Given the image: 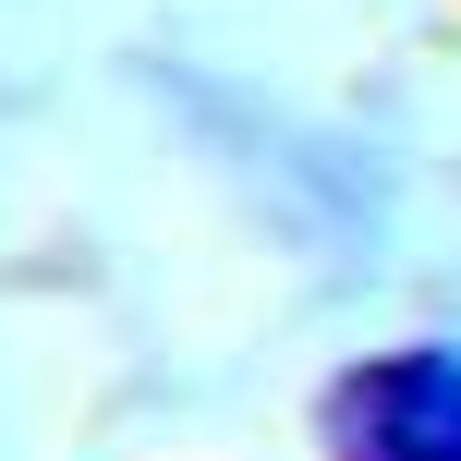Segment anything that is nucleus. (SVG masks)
I'll return each instance as SVG.
<instances>
[{
	"instance_id": "f257e3e1",
	"label": "nucleus",
	"mask_w": 461,
	"mask_h": 461,
	"mask_svg": "<svg viewBox=\"0 0 461 461\" xmlns=\"http://www.w3.org/2000/svg\"><path fill=\"white\" fill-rule=\"evenodd\" d=\"M328 461H461V340H389L352 352L316 389Z\"/></svg>"
}]
</instances>
